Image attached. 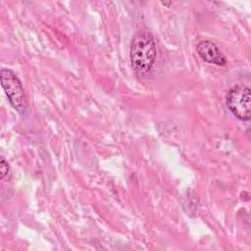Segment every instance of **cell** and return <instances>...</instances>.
I'll use <instances>...</instances> for the list:
<instances>
[{
  "mask_svg": "<svg viewBox=\"0 0 251 251\" xmlns=\"http://www.w3.org/2000/svg\"><path fill=\"white\" fill-rule=\"evenodd\" d=\"M250 94L251 91L248 86L236 84L228 90L226 97V107L230 113L241 122H247L250 120Z\"/></svg>",
  "mask_w": 251,
  "mask_h": 251,
  "instance_id": "7a4b0ae2",
  "label": "cell"
},
{
  "mask_svg": "<svg viewBox=\"0 0 251 251\" xmlns=\"http://www.w3.org/2000/svg\"><path fill=\"white\" fill-rule=\"evenodd\" d=\"M157 48L152 33L148 30L138 31L132 38L129 58L133 71L138 76L147 75L154 66Z\"/></svg>",
  "mask_w": 251,
  "mask_h": 251,
  "instance_id": "6da1fadb",
  "label": "cell"
},
{
  "mask_svg": "<svg viewBox=\"0 0 251 251\" xmlns=\"http://www.w3.org/2000/svg\"><path fill=\"white\" fill-rule=\"evenodd\" d=\"M196 51L200 58L216 66H225L226 59L216 43L210 40H202L196 45Z\"/></svg>",
  "mask_w": 251,
  "mask_h": 251,
  "instance_id": "277c9868",
  "label": "cell"
},
{
  "mask_svg": "<svg viewBox=\"0 0 251 251\" xmlns=\"http://www.w3.org/2000/svg\"><path fill=\"white\" fill-rule=\"evenodd\" d=\"M0 177L1 178H4L6 175H8L9 173V165H8V162L2 157L1 158V163H0Z\"/></svg>",
  "mask_w": 251,
  "mask_h": 251,
  "instance_id": "5b68a950",
  "label": "cell"
},
{
  "mask_svg": "<svg viewBox=\"0 0 251 251\" xmlns=\"http://www.w3.org/2000/svg\"><path fill=\"white\" fill-rule=\"evenodd\" d=\"M1 83L12 107L19 113L25 112L27 103L24 87L18 76L10 69H2Z\"/></svg>",
  "mask_w": 251,
  "mask_h": 251,
  "instance_id": "3957f363",
  "label": "cell"
}]
</instances>
